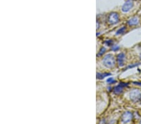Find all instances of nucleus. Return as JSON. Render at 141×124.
Wrapping results in <instances>:
<instances>
[{"label":"nucleus","mask_w":141,"mask_h":124,"mask_svg":"<svg viewBox=\"0 0 141 124\" xmlns=\"http://www.w3.org/2000/svg\"><path fill=\"white\" fill-rule=\"evenodd\" d=\"M127 85H128L127 83H121L119 85H117V86L113 88V93H116V94H119V93H121L123 89H124V87H127Z\"/></svg>","instance_id":"6"},{"label":"nucleus","mask_w":141,"mask_h":124,"mask_svg":"<svg viewBox=\"0 0 141 124\" xmlns=\"http://www.w3.org/2000/svg\"><path fill=\"white\" fill-rule=\"evenodd\" d=\"M111 74L110 73H98L97 74V78L98 79H103L105 77H107L108 76V75H110Z\"/></svg>","instance_id":"9"},{"label":"nucleus","mask_w":141,"mask_h":124,"mask_svg":"<svg viewBox=\"0 0 141 124\" xmlns=\"http://www.w3.org/2000/svg\"><path fill=\"white\" fill-rule=\"evenodd\" d=\"M105 49L104 48H102V49H101V50H100V51L99 52V54H98V56L101 55H102V54L103 53L105 52Z\"/></svg>","instance_id":"12"},{"label":"nucleus","mask_w":141,"mask_h":124,"mask_svg":"<svg viewBox=\"0 0 141 124\" xmlns=\"http://www.w3.org/2000/svg\"><path fill=\"white\" fill-rule=\"evenodd\" d=\"M128 25L130 26H134L137 25L139 23V19L137 17H134L129 20L127 22Z\"/></svg>","instance_id":"8"},{"label":"nucleus","mask_w":141,"mask_h":124,"mask_svg":"<svg viewBox=\"0 0 141 124\" xmlns=\"http://www.w3.org/2000/svg\"><path fill=\"white\" fill-rule=\"evenodd\" d=\"M103 63L107 67L111 68L113 67L116 63L114 58L111 55H107L103 59Z\"/></svg>","instance_id":"1"},{"label":"nucleus","mask_w":141,"mask_h":124,"mask_svg":"<svg viewBox=\"0 0 141 124\" xmlns=\"http://www.w3.org/2000/svg\"><path fill=\"white\" fill-rule=\"evenodd\" d=\"M126 26L122 27V28H120L119 30H118L117 31L116 34H117V35H120V34L124 33V32H125V31H126Z\"/></svg>","instance_id":"10"},{"label":"nucleus","mask_w":141,"mask_h":124,"mask_svg":"<svg viewBox=\"0 0 141 124\" xmlns=\"http://www.w3.org/2000/svg\"><path fill=\"white\" fill-rule=\"evenodd\" d=\"M118 49H119V47H118V46H115V47H113L112 48L113 50H117Z\"/></svg>","instance_id":"13"},{"label":"nucleus","mask_w":141,"mask_h":124,"mask_svg":"<svg viewBox=\"0 0 141 124\" xmlns=\"http://www.w3.org/2000/svg\"><path fill=\"white\" fill-rule=\"evenodd\" d=\"M132 118V114L130 112H127L124 113L122 116V118H121V121L122 123H129L131 121Z\"/></svg>","instance_id":"4"},{"label":"nucleus","mask_w":141,"mask_h":124,"mask_svg":"<svg viewBox=\"0 0 141 124\" xmlns=\"http://www.w3.org/2000/svg\"><path fill=\"white\" fill-rule=\"evenodd\" d=\"M108 23L112 25L117 23L119 21V16L117 13H112L108 17Z\"/></svg>","instance_id":"2"},{"label":"nucleus","mask_w":141,"mask_h":124,"mask_svg":"<svg viewBox=\"0 0 141 124\" xmlns=\"http://www.w3.org/2000/svg\"><path fill=\"white\" fill-rule=\"evenodd\" d=\"M124 60H125V55L124 53H120L117 55V62L118 64L120 67H122L124 65Z\"/></svg>","instance_id":"7"},{"label":"nucleus","mask_w":141,"mask_h":124,"mask_svg":"<svg viewBox=\"0 0 141 124\" xmlns=\"http://www.w3.org/2000/svg\"><path fill=\"white\" fill-rule=\"evenodd\" d=\"M107 82H108V83H114V82H116V81H115V80H113V79L112 78H110L107 79Z\"/></svg>","instance_id":"11"},{"label":"nucleus","mask_w":141,"mask_h":124,"mask_svg":"<svg viewBox=\"0 0 141 124\" xmlns=\"http://www.w3.org/2000/svg\"><path fill=\"white\" fill-rule=\"evenodd\" d=\"M133 6H134V2H133L132 0H127L122 6V11H124V12H128V11H130L132 9Z\"/></svg>","instance_id":"5"},{"label":"nucleus","mask_w":141,"mask_h":124,"mask_svg":"<svg viewBox=\"0 0 141 124\" xmlns=\"http://www.w3.org/2000/svg\"><path fill=\"white\" fill-rule=\"evenodd\" d=\"M130 97L134 101H137L141 99V93L138 90H134L131 91Z\"/></svg>","instance_id":"3"}]
</instances>
